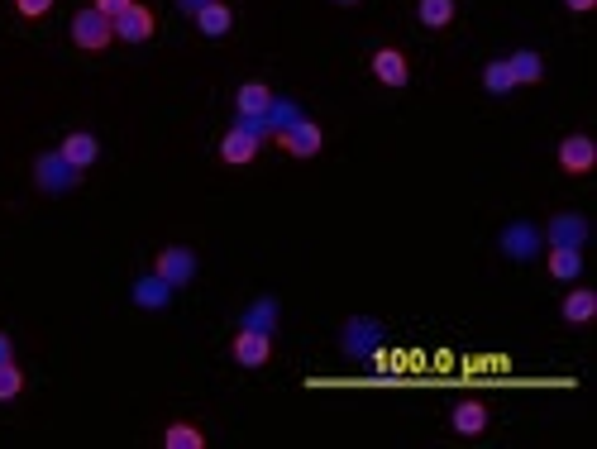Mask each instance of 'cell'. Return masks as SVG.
Returning a JSON list of instances; mask_svg holds the SVG:
<instances>
[{
    "instance_id": "cell-14",
    "label": "cell",
    "mask_w": 597,
    "mask_h": 449,
    "mask_svg": "<svg viewBox=\"0 0 597 449\" xmlns=\"http://www.w3.org/2000/svg\"><path fill=\"white\" fill-rule=\"evenodd\" d=\"M192 20H196V29H201L206 39H225V34L235 29V10H230L225 0H211V5H201V10H196Z\"/></svg>"
},
{
    "instance_id": "cell-1",
    "label": "cell",
    "mask_w": 597,
    "mask_h": 449,
    "mask_svg": "<svg viewBox=\"0 0 597 449\" xmlns=\"http://www.w3.org/2000/svg\"><path fill=\"white\" fill-rule=\"evenodd\" d=\"M72 43L82 48V53H106L110 43H115V24L110 15H101L96 5H86L72 15Z\"/></svg>"
},
{
    "instance_id": "cell-13",
    "label": "cell",
    "mask_w": 597,
    "mask_h": 449,
    "mask_svg": "<svg viewBox=\"0 0 597 449\" xmlns=\"http://www.w3.org/2000/svg\"><path fill=\"white\" fill-rule=\"evenodd\" d=\"M172 282H163L158 273H144V278H134V306L139 311H168L172 306Z\"/></svg>"
},
{
    "instance_id": "cell-22",
    "label": "cell",
    "mask_w": 597,
    "mask_h": 449,
    "mask_svg": "<svg viewBox=\"0 0 597 449\" xmlns=\"http://www.w3.org/2000/svg\"><path fill=\"white\" fill-rule=\"evenodd\" d=\"M416 20L426 29H445L454 24V0H416Z\"/></svg>"
},
{
    "instance_id": "cell-4",
    "label": "cell",
    "mask_w": 597,
    "mask_h": 449,
    "mask_svg": "<svg viewBox=\"0 0 597 449\" xmlns=\"http://www.w3.org/2000/svg\"><path fill=\"white\" fill-rule=\"evenodd\" d=\"M278 144H282V153H292V158H316L320 144H325V129H320L316 120H306V115H301L297 125L278 129Z\"/></svg>"
},
{
    "instance_id": "cell-3",
    "label": "cell",
    "mask_w": 597,
    "mask_h": 449,
    "mask_svg": "<svg viewBox=\"0 0 597 449\" xmlns=\"http://www.w3.org/2000/svg\"><path fill=\"white\" fill-rule=\"evenodd\" d=\"M153 273L163 282H172V287H187L196 278V254L187 244H168V249H158V258H153Z\"/></svg>"
},
{
    "instance_id": "cell-30",
    "label": "cell",
    "mask_w": 597,
    "mask_h": 449,
    "mask_svg": "<svg viewBox=\"0 0 597 449\" xmlns=\"http://www.w3.org/2000/svg\"><path fill=\"white\" fill-rule=\"evenodd\" d=\"M564 5H569V10H574V15H588V10H593L597 0H564Z\"/></svg>"
},
{
    "instance_id": "cell-15",
    "label": "cell",
    "mask_w": 597,
    "mask_h": 449,
    "mask_svg": "<svg viewBox=\"0 0 597 449\" xmlns=\"http://www.w3.org/2000/svg\"><path fill=\"white\" fill-rule=\"evenodd\" d=\"M559 316H564L569 325H588L597 316V292L593 287H574L569 297L559 301Z\"/></svg>"
},
{
    "instance_id": "cell-10",
    "label": "cell",
    "mask_w": 597,
    "mask_h": 449,
    "mask_svg": "<svg viewBox=\"0 0 597 449\" xmlns=\"http://www.w3.org/2000/svg\"><path fill=\"white\" fill-rule=\"evenodd\" d=\"M540 235L550 239V244H564V249H583V244H588V220L578 211H564V215H555Z\"/></svg>"
},
{
    "instance_id": "cell-29",
    "label": "cell",
    "mask_w": 597,
    "mask_h": 449,
    "mask_svg": "<svg viewBox=\"0 0 597 449\" xmlns=\"http://www.w3.org/2000/svg\"><path fill=\"white\" fill-rule=\"evenodd\" d=\"M15 359V340L10 335H0V364H10Z\"/></svg>"
},
{
    "instance_id": "cell-26",
    "label": "cell",
    "mask_w": 597,
    "mask_h": 449,
    "mask_svg": "<svg viewBox=\"0 0 597 449\" xmlns=\"http://www.w3.org/2000/svg\"><path fill=\"white\" fill-rule=\"evenodd\" d=\"M24 392V373H20V364L10 359V364H0V402H15Z\"/></svg>"
},
{
    "instance_id": "cell-21",
    "label": "cell",
    "mask_w": 597,
    "mask_h": 449,
    "mask_svg": "<svg viewBox=\"0 0 597 449\" xmlns=\"http://www.w3.org/2000/svg\"><path fill=\"white\" fill-rule=\"evenodd\" d=\"M235 106H239V115H268L273 91H268L263 82H249V86H239V91H235Z\"/></svg>"
},
{
    "instance_id": "cell-18",
    "label": "cell",
    "mask_w": 597,
    "mask_h": 449,
    "mask_svg": "<svg viewBox=\"0 0 597 449\" xmlns=\"http://www.w3.org/2000/svg\"><path fill=\"white\" fill-rule=\"evenodd\" d=\"M507 67H512L516 86H535V82H545V58H540V53H531V48H521V53H512V58H507Z\"/></svg>"
},
{
    "instance_id": "cell-9",
    "label": "cell",
    "mask_w": 597,
    "mask_h": 449,
    "mask_svg": "<svg viewBox=\"0 0 597 449\" xmlns=\"http://www.w3.org/2000/svg\"><path fill=\"white\" fill-rule=\"evenodd\" d=\"M540 230H535L531 220H512V225H507V230H502V254L507 258H521V263H526V258H535L540 254Z\"/></svg>"
},
{
    "instance_id": "cell-7",
    "label": "cell",
    "mask_w": 597,
    "mask_h": 449,
    "mask_svg": "<svg viewBox=\"0 0 597 449\" xmlns=\"http://www.w3.org/2000/svg\"><path fill=\"white\" fill-rule=\"evenodd\" d=\"M368 72H373L383 86H392V91H402V86L411 82V63H406L402 48H378L373 63H368Z\"/></svg>"
},
{
    "instance_id": "cell-17",
    "label": "cell",
    "mask_w": 597,
    "mask_h": 449,
    "mask_svg": "<svg viewBox=\"0 0 597 449\" xmlns=\"http://www.w3.org/2000/svg\"><path fill=\"white\" fill-rule=\"evenodd\" d=\"M483 430H488V407H483V402H459V407H454V435L473 440V435H483Z\"/></svg>"
},
{
    "instance_id": "cell-20",
    "label": "cell",
    "mask_w": 597,
    "mask_h": 449,
    "mask_svg": "<svg viewBox=\"0 0 597 449\" xmlns=\"http://www.w3.org/2000/svg\"><path fill=\"white\" fill-rule=\"evenodd\" d=\"M244 330H263V335H273V330H278V301L273 297H258L254 306H249V311H244Z\"/></svg>"
},
{
    "instance_id": "cell-11",
    "label": "cell",
    "mask_w": 597,
    "mask_h": 449,
    "mask_svg": "<svg viewBox=\"0 0 597 449\" xmlns=\"http://www.w3.org/2000/svg\"><path fill=\"white\" fill-rule=\"evenodd\" d=\"M268 359H273V335H263V330H244V325H239V335H235V364L263 368Z\"/></svg>"
},
{
    "instance_id": "cell-19",
    "label": "cell",
    "mask_w": 597,
    "mask_h": 449,
    "mask_svg": "<svg viewBox=\"0 0 597 449\" xmlns=\"http://www.w3.org/2000/svg\"><path fill=\"white\" fill-rule=\"evenodd\" d=\"M163 445L168 449H206V430L196 426V421H172L163 430Z\"/></svg>"
},
{
    "instance_id": "cell-31",
    "label": "cell",
    "mask_w": 597,
    "mask_h": 449,
    "mask_svg": "<svg viewBox=\"0 0 597 449\" xmlns=\"http://www.w3.org/2000/svg\"><path fill=\"white\" fill-rule=\"evenodd\" d=\"M177 5H182L187 15H196V10H201V5H211V0H177Z\"/></svg>"
},
{
    "instance_id": "cell-25",
    "label": "cell",
    "mask_w": 597,
    "mask_h": 449,
    "mask_svg": "<svg viewBox=\"0 0 597 449\" xmlns=\"http://www.w3.org/2000/svg\"><path fill=\"white\" fill-rule=\"evenodd\" d=\"M297 120H301V110L292 106V101H273V106H268V115H263L268 134H278V129H287V125H297Z\"/></svg>"
},
{
    "instance_id": "cell-8",
    "label": "cell",
    "mask_w": 597,
    "mask_h": 449,
    "mask_svg": "<svg viewBox=\"0 0 597 449\" xmlns=\"http://www.w3.org/2000/svg\"><path fill=\"white\" fill-rule=\"evenodd\" d=\"M258 144H263V139H258L254 129H244V125L235 120V129H230V134L220 139V158H225L230 168H249V163L258 158Z\"/></svg>"
},
{
    "instance_id": "cell-32",
    "label": "cell",
    "mask_w": 597,
    "mask_h": 449,
    "mask_svg": "<svg viewBox=\"0 0 597 449\" xmlns=\"http://www.w3.org/2000/svg\"><path fill=\"white\" fill-rule=\"evenodd\" d=\"M335 5H359V0H335Z\"/></svg>"
},
{
    "instance_id": "cell-27",
    "label": "cell",
    "mask_w": 597,
    "mask_h": 449,
    "mask_svg": "<svg viewBox=\"0 0 597 449\" xmlns=\"http://www.w3.org/2000/svg\"><path fill=\"white\" fill-rule=\"evenodd\" d=\"M15 10H20L24 20H43L53 10V0H15Z\"/></svg>"
},
{
    "instance_id": "cell-28",
    "label": "cell",
    "mask_w": 597,
    "mask_h": 449,
    "mask_svg": "<svg viewBox=\"0 0 597 449\" xmlns=\"http://www.w3.org/2000/svg\"><path fill=\"white\" fill-rule=\"evenodd\" d=\"M129 5H134V0H96V10H101V15H110V20H115L120 10H129Z\"/></svg>"
},
{
    "instance_id": "cell-5",
    "label": "cell",
    "mask_w": 597,
    "mask_h": 449,
    "mask_svg": "<svg viewBox=\"0 0 597 449\" xmlns=\"http://www.w3.org/2000/svg\"><path fill=\"white\" fill-rule=\"evenodd\" d=\"M597 168V144L588 134H564L559 139V172H569V177H583V172Z\"/></svg>"
},
{
    "instance_id": "cell-23",
    "label": "cell",
    "mask_w": 597,
    "mask_h": 449,
    "mask_svg": "<svg viewBox=\"0 0 597 449\" xmlns=\"http://www.w3.org/2000/svg\"><path fill=\"white\" fill-rule=\"evenodd\" d=\"M483 91H488V96H507V91H516V77H512V67H507V58H497V63L483 67Z\"/></svg>"
},
{
    "instance_id": "cell-6",
    "label": "cell",
    "mask_w": 597,
    "mask_h": 449,
    "mask_svg": "<svg viewBox=\"0 0 597 449\" xmlns=\"http://www.w3.org/2000/svg\"><path fill=\"white\" fill-rule=\"evenodd\" d=\"M110 24H115V39H125V43H149L153 29H158L153 10H149V5H139V0H134L129 10H120Z\"/></svg>"
},
{
    "instance_id": "cell-2",
    "label": "cell",
    "mask_w": 597,
    "mask_h": 449,
    "mask_svg": "<svg viewBox=\"0 0 597 449\" xmlns=\"http://www.w3.org/2000/svg\"><path fill=\"white\" fill-rule=\"evenodd\" d=\"M34 182H39V192H48V196H67V192H77L82 172L53 149V153H39V158H34Z\"/></svg>"
},
{
    "instance_id": "cell-16",
    "label": "cell",
    "mask_w": 597,
    "mask_h": 449,
    "mask_svg": "<svg viewBox=\"0 0 597 449\" xmlns=\"http://www.w3.org/2000/svg\"><path fill=\"white\" fill-rule=\"evenodd\" d=\"M550 278L555 282H574L583 273V249H564V244H550Z\"/></svg>"
},
{
    "instance_id": "cell-24",
    "label": "cell",
    "mask_w": 597,
    "mask_h": 449,
    "mask_svg": "<svg viewBox=\"0 0 597 449\" xmlns=\"http://www.w3.org/2000/svg\"><path fill=\"white\" fill-rule=\"evenodd\" d=\"M373 340H378V325L373 321H349V330H344V349L349 354H368Z\"/></svg>"
},
{
    "instance_id": "cell-12",
    "label": "cell",
    "mask_w": 597,
    "mask_h": 449,
    "mask_svg": "<svg viewBox=\"0 0 597 449\" xmlns=\"http://www.w3.org/2000/svg\"><path fill=\"white\" fill-rule=\"evenodd\" d=\"M58 153H63V158H67V163H72L77 172H86L91 163H96V158H101V139H96L91 129H72L63 144H58Z\"/></svg>"
}]
</instances>
